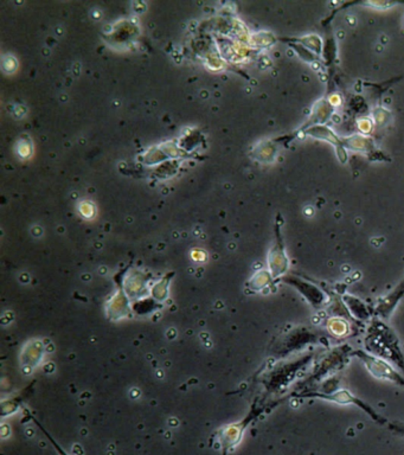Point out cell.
<instances>
[{
  "label": "cell",
  "instance_id": "1",
  "mask_svg": "<svg viewBox=\"0 0 404 455\" xmlns=\"http://www.w3.org/2000/svg\"><path fill=\"white\" fill-rule=\"evenodd\" d=\"M365 346L368 352L387 361H393L404 371V356L401 351L400 344L393 331L382 324V322H373L368 330L365 338Z\"/></svg>",
  "mask_w": 404,
  "mask_h": 455
},
{
  "label": "cell",
  "instance_id": "2",
  "mask_svg": "<svg viewBox=\"0 0 404 455\" xmlns=\"http://www.w3.org/2000/svg\"><path fill=\"white\" fill-rule=\"evenodd\" d=\"M298 397H302V398H320V400L330 401V402H334L337 404H343V405H349V404H353V405H357L358 408H361V410H364L366 414H369L373 420L378 422V424H383V426H389L390 421L387 420L384 417H382L381 415H378L375 409L373 407H370L369 404L361 401V398L354 396L352 394L347 391V390H336L334 393H322V391H311V393H302L300 395H298Z\"/></svg>",
  "mask_w": 404,
  "mask_h": 455
},
{
  "label": "cell",
  "instance_id": "3",
  "mask_svg": "<svg viewBox=\"0 0 404 455\" xmlns=\"http://www.w3.org/2000/svg\"><path fill=\"white\" fill-rule=\"evenodd\" d=\"M353 356L359 358L361 363L365 365L371 375L377 380H384V381L393 382L395 385H400L404 388V376L401 375L397 370L394 369L388 361L376 357L371 353L357 350L352 353Z\"/></svg>",
  "mask_w": 404,
  "mask_h": 455
},
{
  "label": "cell",
  "instance_id": "4",
  "mask_svg": "<svg viewBox=\"0 0 404 455\" xmlns=\"http://www.w3.org/2000/svg\"><path fill=\"white\" fill-rule=\"evenodd\" d=\"M304 132H305V135H307V137H312L314 139L330 142L331 145H334V149L337 151L338 159L342 161L343 164H345L346 161H347V154H346V149L344 147L342 139L338 137L337 134L334 133L329 126H313V127H308Z\"/></svg>",
  "mask_w": 404,
  "mask_h": 455
},
{
  "label": "cell",
  "instance_id": "5",
  "mask_svg": "<svg viewBox=\"0 0 404 455\" xmlns=\"http://www.w3.org/2000/svg\"><path fill=\"white\" fill-rule=\"evenodd\" d=\"M285 281L292 285V286H294L307 299V301H310L312 306L320 307L325 304V295H324L322 290L313 286V285H311L306 281H302V280L298 279L295 276H292V278L288 276L287 279H285Z\"/></svg>",
  "mask_w": 404,
  "mask_h": 455
},
{
  "label": "cell",
  "instance_id": "6",
  "mask_svg": "<svg viewBox=\"0 0 404 455\" xmlns=\"http://www.w3.org/2000/svg\"><path fill=\"white\" fill-rule=\"evenodd\" d=\"M404 297V278L400 283L394 288L387 297L380 300L376 307V314L381 315L382 318H389L393 311L396 308L401 299Z\"/></svg>",
  "mask_w": 404,
  "mask_h": 455
},
{
  "label": "cell",
  "instance_id": "7",
  "mask_svg": "<svg viewBox=\"0 0 404 455\" xmlns=\"http://www.w3.org/2000/svg\"><path fill=\"white\" fill-rule=\"evenodd\" d=\"M342 140L345 149L358 151V152H361V154H366L369 157L373 154V156H375L376 159H381V158H383L380 156V152H377L375 142H373V139H370V137H364V135H361V134H357V135H353V137H344Z\"/></svg>",
  "mask_w": 404,
  "mask_h": 455
},
{
  "label": "cell",
  "instance_id": "8",
  "mask_svg": "<svg viewBox=\"0 0 404 455\" xmlns=\"http://www.w3.org/2000/svg\"><path fill=\"white\" fill-rule=\"evenodd\" d=\"M343 300L345 302V306L349 307L350 312H351L356 318L366 319L369 317V312L366 310L364 304L359 301L358 299L354 298V297H351V295H345Z\"/></svg>",
  "mask_w": 404,
  "mask_h": 455
},
{
  "label": "cell",
  "instance_id": "9",
  "mask_svg": "<svg viewBox=\"0 0 404 455\" xmlns=\"http://www.w3.org/2000/svg\"><path fill=\"white\" fill-rule=\"evenodd\" d=\"M330 322V330L332 331V334H337V336H344L347 334V324L345 322L332 319Z\"/></svg>",
  "mask_w": 404,
  "mask_h": 455
}]
</instances>
